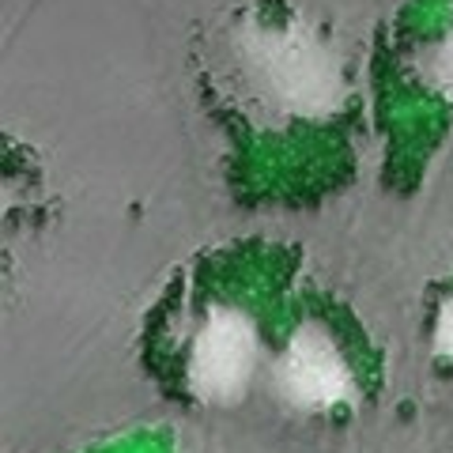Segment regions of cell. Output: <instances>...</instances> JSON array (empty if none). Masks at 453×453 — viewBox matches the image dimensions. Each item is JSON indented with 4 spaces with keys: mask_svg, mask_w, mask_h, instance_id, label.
<instances>
[{
    "mask_svg": "<svg viewBox=\"0 0 453 453\" xmlns=\"http://www.w3.org/2000/svg\"><path fill=\"white\" fill-rule=\"evenodd\" d=\"M280 386L299 408H333L351 393V371L318 325L291 336L280 363Z\"/></svg>",
    "mask_w": 453,
    "mask_h": 453,
    "instance_id": "3957f363",
    "label": "cell"
},
{
    "mask_svg": "<svg viewBox=\"0 0 453 453\" xmlns=\"http://www.w3.org/2000/svg\"><path fill=\"white\" fill-rule=\"evenodd\" d=\"M253 359H257V336L250 318L238 310H216L193 344V389L204 401H234L250 386Z\"/></svg>",
    "mask_w": 453,
    "mask_h": 453,
    "instance_id": "7a4b0ae2",
    "label": "cell"
},
{
    "mask_svg": "<svg viewBox=\"0 0 453 453\" xmlns=\"http://www.w3.org/2000/svg\"><path fill=\"white\" fill-rule=\"evenodd\" d=\"M438 76H442L446 83L453 80V42H449V46L442 50V57H438Z\"/></svg>",
    "mask_w": 453,
    "mask_h": 453,
    "instance_id": "5b68a950",
    "label": "cell"
},
{
    "mask_svg": "<svg viewBox=\"0 0 453 453\" xmlns=\"http://www.w3.org/2000/svg\"><path fill=\"white\" fill-rule=\"evenodd\" d=\"M250 61L261 73L265 88L283 106L299 113L333 110L340 95V76L306 31H257L250 35Z\"/></svg>",
    "mask_w": 453,
    "mask_h": 453,
    "instance_id": "6da1fadb",
    "label": "cell"
},
{
    "mask_svg": "<svg viewBox=\"0 0 453 453\" xmlns=\"http://www.w3.org/2000/svg\"><path fill=\"white\" fill-rule=\"evenodd\" d=\"M434 348L442 351L446 359H453V299L442 306V314H438V329H434Z\"/></svg>",
    "mask_w": 453,
    "mask_h": 453,
    "instance_id": "277c9868",
    "label": "cell"
}]
</instances>
